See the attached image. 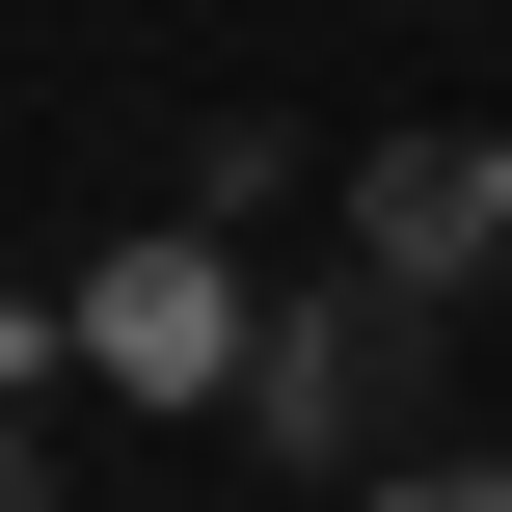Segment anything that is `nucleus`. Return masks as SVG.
Returning a JSON list of instances; mask_svg holds the SVG:
<instances>
[{
    "label": "nucleus",
    "mask_w": 512,
    "mask_h": 512,
    "mask_svg": "<svg viewBox=\"0 0 512 512\" xmlns=\"http://www.w3.org/2000/svg\"><path fill=\"white\" fill-rule=\"evenodd\" d=\"M405 324H432V297H378V270L270 297V351H243V432H270L297 486H378V405H405Z\"/></svg>",
    "instance_id": "1"
},
{
    "label": "nucleus",
    "mask_w": 512,
    "mask_h": 512,
    "mask_svg": "<svg viewBox=\"0 0 512 512\" xmlns=\"http://www.w3.org/2000/svg\"><path fill=\"white\" fill-rule=\"evenodd\" d=\"M243 351H270V324H243L216 216H162V243H108V270H81V378H135V405H189V378H216V405H243Z\"/></svg>",
    "instance_id": "2"
},
{
    "label": "nucleus",
    "mask_w": 512,
    "mask_h": 512,
    "mask_svg": "<svg viewBox=\"0 0 512 512\" xmlns=\"http://www.w3.org/2000/svg\"><path fill=\"white\" fill-rule=\"evenodd\" d=\"M351 270L378 297H486L512 270V135H378L351 162Z\"/></svg>",
    "instance_id": "3"
},
{
    "label": "nucleus",
    "mask_w": 512,
    "mask_h": 512,
    "mask_svg": "<svg viewBox=\"0 0 512 512\" xmlns=\"http://www.w3.org/2000/svg\"><path fill=\"white\" fill-rule=\"evenodd\" d=\"M351 512H512V459H405V486H351Z\"/></svg>",
    "instance_id": "4"
},
{
    "label": "nucleus",
    "mask_w": 512,
    "mask_h": 512,
    "mask_svg": "<svg viewBox=\"0 0 512 512\" xmlns=\"http://www.w3.org/2000/svg\"><path fill=\"white\" fill-rule=\"evenodd\" d=\"M0 512H54V486H27V405H0Z\"/></svg>",
    "instance_id": "5"
}]
</instances>
